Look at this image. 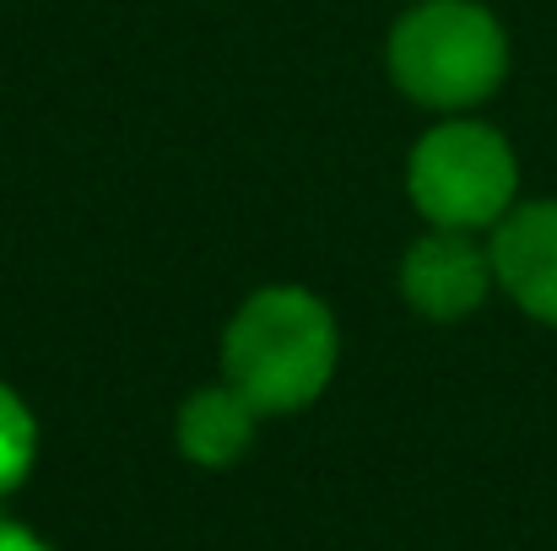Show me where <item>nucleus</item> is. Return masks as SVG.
I'll return each instance as SVG.
<instances>
[{"label":"nucleus","mask_w":557,"mask_h":551,"mask_svg":"<svg viewBox=\"0 0 557 551\" xmlns=\"http://www.w3.org/2000/svg\"><path fill=\"white\" fill-rule=\"evenodd\" d=\"M0 551H49L33 530H22V525H0Z\"/></svg>","instance_id":"nucleus-8"},{"label":"nucleus","mask_w":557,"mask_h":551,"mask_svg":"<svg viewBox=\"0 0 557 551\" xmlns=\"http://www.w3.org/2000/svg\"><path fill=\"white\" fill-rule=\"evenodd\" d=\"M389 82L422 109H476L509 76V33L476 0H422L384 43Z\"/></svg>","instance_id":"nucleus-2"},{"label":"nucleus","mask_w":557,"mask_h":551,"mask_svg":"<svg viewBox=\"0 0 557 551\" xmlns=\"http://www.w3.org/2000/svg\"><path fill=\"white\" fill-rule=\"evenodd\" d=\"M255 422L260 411L222 378V384H206L195 389L185 405H180V422H174V438H180V454L200 471H227L249 454L255 443Z\"/></svg>","instance_id":"nucleus-6"},{"label":"nucleus","mask_w":557,"mask_h":551,"mask_svg":"<svg viewBox=\"0 0 557 551\" xmlns=\"http://www.w3.org/2000/svg\"><path fill=\"white\" fill-rule=\"evenodd\" d=\"M493 281L520 314L557 330V200H515L493 227Z\"/></svg>","instance_id":"nucleus-5"},{"label":"nucleus","mask_w":557,"mask_h":551,"mask_svg":"<svg viewBox=\"0 0 557 551\" xmlns=\"http://www.w3.org/2000/svg\"><path fill=\"white\" fill-rule=\"evenodd\" d=\"M406 189L433 227L482 233L520 200V158L504 130L482 120H444L411 147Z\"/></svg>","instance_id":"nucleus-3"},{"label":"nucleus","mask_w":557,"mask_h":551,"mask_svg":"<svg viewBox=\"0 0 557 551\" xmlns=\"http://www.w3.org/2000/svg\"><path fill=\"white\" fill-rule=\"evenodd\" d=\"M33 460H38V422L27 400L11 384H0V498L27 481Z\"/></svg>","instance_id":"nucleus-7"},{"label":"nucleus","mask_w":557,"mask_h":551,"mask_svg":"<svg viewBox=\"0 0 557 551\" xmlns=\"http://www.w3.org/2000/svg\"><path fill=\"white\" fill-rule=\"evenodd\" d=\"M336 363H342L336 314L309 287L249 292L222 336V373L260 416H287L314 405L331 389Z\"/></svg>","instance_id":"nucleus-1"},{"label":"nucleus","mask_w":557,"mask_h":551,"mask_svg":"<svg viewBox=\"0 0 557 551\" xmlns=\"http://www.w3.org/2000/svg\"><path fill=\"white\" fill-rule=\"evenodd\" d=\"M493 287H498L493 281V254L471 233H455V227L422 233L406 249V260H400V292H406V303L422 320H438V325H455V320L476 314Z\"/></svg>","instance_id":"nucleus-4"}]
</instances>
